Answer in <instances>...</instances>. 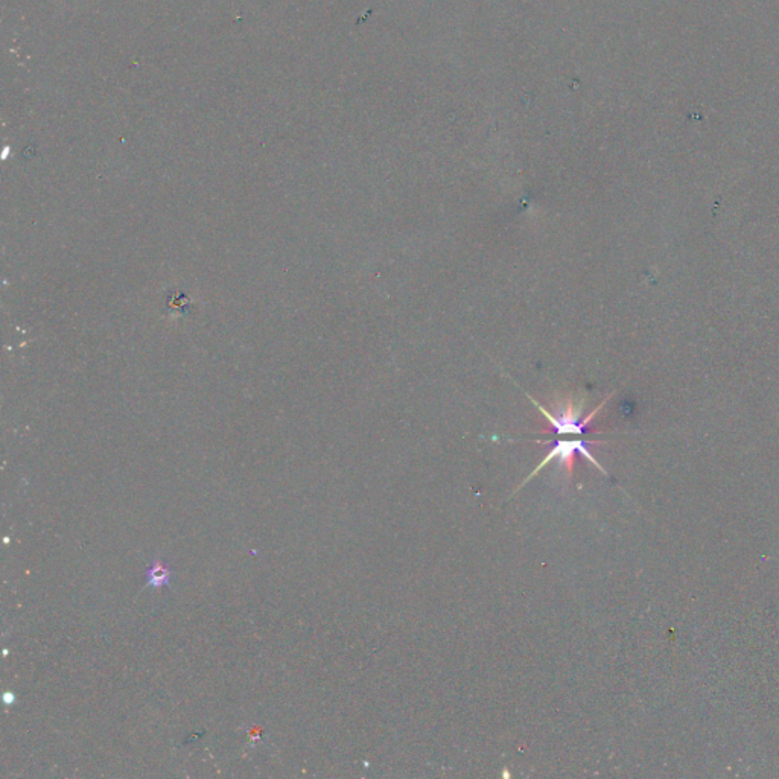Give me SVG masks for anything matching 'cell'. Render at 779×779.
Instances as JSON below:
<instances>
[{
	"mask_svg": "<svg viewBox=\"0 0 779 779\" xmlns=\"http://www.w3.org/2000/svg\"><path fill=\"white\" fill-rule=\"evenodd\" d=\"M527 397L534 403L536 408L539 410V413L550 423V428L543 429V432H552V434L556 436H583L586 434L587 429H589L591 423L596 417V414L604 408L606 402L610 399V394L606 396V399L601 401L600 405L596 406V408H594L589 414L585 415V417H583L585 397L583 399H578L576 396L562 397V399H559L556 405H554L552 411L545 408L543 405H541L530 394H527Z\"/></svg>",
	"mask_w": 779,
	"mask_h": 779,
	"instance_id": "6da1fadb",
	"label": "cell"
},
{
	"mask_svg": "<svg viewBox=\"0 0 779 779\" xmlns=\"http://www.w3.org/2000/svg\"><path fill=\"white\" fill-rule=\"evenodd\" d=\"M146 586L151 587H164L171 583V569L163 564L160 559L152 562V566L146 571Z\"/></svg>",
	"mask_w": 779,
	"mask_h": 779,
	"instance_id": "3957f363",
	"label": "cell"
},
{
	"mask_svg": "<svg viewBox=\"0 0 779 779\" xmlns=\"http://www.w3.org/2000/svg\"><path fill=\"white\" fill-rule=\"evenodd\" d=\"M536 443L550 445V451H548L547 457H545L543 460H542L538 466H536V469H534L530 475H528V477H527L521 484H519V486H517L516 490H515V493H516L519 489H522L528 481H530L531 478H534L536 475H538V473L543 469L545 466H548L552 460H556L557 464H559L560 467H564L565 472L568 473V477H571V475H573V472H574V464H576V460H577V457H578V455L585 457L587 462L592 463V464L596 467V469L601 471L603 473H608V472H606V471L603 469V466H601L599 462H596V458H595V457L592 455V452H591V446L599 445L600 441H589V440L574 438V440H550V441L536 440Z\"/></svg>",
	"mask_w": 779,
	"mask_h": 779,
	"instance_id": "7a4b0ae2",
	"label": "cell"
}]
</instances>
